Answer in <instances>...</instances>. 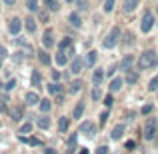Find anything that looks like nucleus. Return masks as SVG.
I'll list each match as a JSON object with an SVG mask.
<instances>
[{
    "label": "nucleus",
    "mask_w": 158,
    "mask_h": 154,
    "mask_svg": "<svg viewBox=\"0 0 158 154\" xmlns=\"http://www.w3.org/2000/svg\"><path fill=\"white\" fill-rule=\"evenodd\" d=\"M68 128H70V118H68V116H60V120H58V130L64 134Z\"/></svg>",
    "instance_id": "412c9836"
},
{
    "label": "nucleus",
    "mask_w": 158,
    "mask_h": 154,
    "mask_svg": "<svg viewBox=\"0 0 158 154\" xmlns=\"http://www.w3.org/2000/svg\"><path fill=\"white\" fill-rule=\"evenodd\" d=\"M2 88H4V84H2V82H0V90H2Z\"/></svg>",
    "instance_id": "4d7b16f0"
},
{
    "label": "nucleus",
    "mask_w": 158,
    "mask_h": 154,
    "mask_svg": "<svg viewBox=\"0 0 158 154\" xmlns=\"http://www.w3.org/2000/svg\"><path fill=\"white\" fill-rule=\"evenodd\" d=\"M44 154H56V152H54V148H46V150H44Z\"/></svg>",
    "instance_id": "5fc2aeb1"
},
{
    "label": "nucleus",
    "mask_w": 158,
    "mask_h": 154,
    "mask_svg": "<svg viewBox=\"0 0 158 154\" xmlns=\"http://www.w3.org/2000/svg\"><path fill=\"white\" fill-rule=\"evenodd\" d=\"M116 70H118V64H112L110 68H106V74L112 78V76H114V72H116Z\"/></svg>",
    "instance_id": "79ce46f5"
},
{
    "label": "nucleus",
    "mask_w": 158,
    "mask_h": 154,
    "mask_svg": "<svg viewBox=\"0 0 158 154\" xmlns=\"http://www.w3.org/2000/svg\"><path fill=\"white\" fill-rule=\"evenodd\" d=\"M26 8L30 12H38L40 6H38V0H26Z\"/></svg>",
    "instance_id": "2f4dec72"
},
{
    "label": "nucleus",
    "mask_w": 158,
    "mask_h": 154,
    "mask_svg": "<svg viewBox=\"0 0 158 154\" xmlns=\"http://www.w3.org/2000/svg\"><path fill=\"white\" fill-rule=\"evenodd\" d=\"M90 96H92V100H94V102L102 100V90H100V86H94L92 92H90Z\"/></svg>",
    "instance_id": "7c9ffc66"
},
{
    "label": "nucleus",
    "mask_w": 158,
    "mask_h": 154,
    "mask_svg": "<svg viewBox=\"0 0 158 154\" xmlns=\"http://www.w3.org/2000/svg\"><path fill=\"white\" fill-rule=\"evenodd\" d=\"M80 90H82V80H72L70 82V88H68L70 94H78Z\"/></svg>",
    "instance_id": "c85d7f7f"
},
{
    "label": "nucleus",
    "mask_w": 158,
    "mask_h": 154,
    "mask_svg": "<svg viewBox=\"0 0 158 154\" xmlns=\"http://www.w3.org/2000/svg\"><path fill=\"white\" fill-rule=\"evenodd\" d=\"M156 130H158V120L156 118H148L146 122H144V128H142V136L144 140H154L156 138Z\"/></svg>",
    "instance_id": "f03ea898"
},
{
    "label": "nucleus",
    "mask_w": 158,
    "mask_h": 154,
    "mask_svg": "<svg viewBox=\"0 0 158 154\" xmlns=\"http://www.w3.org/2000/svg\"><path fill=\"white\" fill-rule=\"evenodd\" d=\"M30 130H32V122H26V124H22V126H20L18 134H28Z\"/></svg>",
    "instance_id": "c9c22d12"
},
{
    "label": "nucleus",
    "mask_w": 158,
    "mask_h": 154,
    "mask_svg": "<svg viewBox=\"0 0 158 154\" xmlns=\"http://www.w3.org/2000/svg\"><path fill=\"white\" fill-rule=\"evenodd\" d=\"M124 44H126V46L128 44H130V46L134 44V34H132V32H126V34H124Z\"/></svg>",
    "instance_id": "4c0bfd02"
},
{
    "label": "nucleus",
    "mask_w": 158,
    "mask_h": 154,
    "mask_svg": "<svg viewBox=\"0 0 158 154\" xmlns=\"http://www.w3.org/2000/svg\"><path fill=\"white\" fill-rule=\"evenodd\" d=\"M78 154H88V148H78Z\"/></svg>",
    "instance_id": "864d4df0"
},
{
    "label": "nucleus",
    "mask_w": 158,
    "mask_h": 154,
    "mask_svg": "<svg viewBox=\"0 0 158 154\" xmlns=\"http://www.w3.org/2000/svg\"><path fill=\"white\" fill-rule=\"evenodd\" d=\"M104 74H106V70L96 68V70L92 72V84H94V86H100L102 80H104Z\"/></svg>",
    "instance_id": "1a4fd4ad"
},
{
    "label": "nucleus",
    "mask_w": 158,
    "mask_h": 154,
    "mask_svg": "<svg viewBox=\"0 0 158 154\" xmlns=\"http://www.w3.org/2000/svg\"><path fill=\"white\" fill-rule=\"evenodd\" d=\"M84 66H86V62L82 60L80 56H74V58H72V62H70V72H72V74H80Z\"/></svg>",
    "instance_id": "423d86ee"
},
{
    "label": "nucleus",
    "mask_w": 158,
    "mask_h": 154,
    "mask_svg": "<svg viewBox=\"0 0 158 154\" xmlns=\"http://www.w3.org/2000/svg\"><path fill=\"white\" fill-rule=\"evenodd\" d=\"M158 66V52L156 50H146L140 54L138 58V68L140 70H150Z\"/></svg>",
    "instance_id": "f257e3e1"
},
{
    "label": "nucleus",
    "mask_w": 158,
    "mask_h": 154,
    "mask_svg": "<svg viewBox=\"0 0 158 154\" xmlns=\"http://www.w3.org/2000/svg\"><path fill=\"white\" fill-rule=\"evenodd\" d=\"M44 6H46V10H50V12L60 10V2H58V0H44Z\"/></svg>",
    "instance_id": "393cba45"
},
{
    "label": "nucleus",
    "mask_w": 158,
    "mask_h": 154,
    "mask_svg": "<svg viewBox=\"0 0 158 154\" xmlns=\"http://www.w3.org/2000/svg\"><path fill=\"white\" fill-rule=\"evenodd\" d=\"M8 30H10V34L12 36H18L20 34V30H22V20L20 18H10V22H8Z\"/></svg>",
    "instance_id": "39448f33"
},
{
    "label": "nucleus",
    "mask_w": 158,
    "mask_h": 154,
    "mask_svg": "<svg viewBox=\"0 0 158 154\" xmlns=\"http://www.w3.org/2000/svg\"><path fill=\"white\" fill-rule=\"evenodd\" d=\"M82 114H84V102H78L76 106H74V112H72V118L80 120V118H82Z\"/></svg>",
    "instance_id": "cd10ccee"
},
{
    "label": "nucleus",
    "mask_w": 158,
    "mask_h": 154,
    "mask_svg": "<svg viewBox=\"0 0 158 154\" xmlns=\"http://www.w3.org/2000/svg\"><path fill=\"white\" fill-rule=\"evenodd\" d=\"M106 120H108V110H104L100 114V124H106Z\"/></svg>",
    "instance_id": "a18cd8bd"
},
{
    "label": "nucleus",
    "mask_w": 158,
    "mask_h": 154,
    "mask_svg": "<svg viewBox=\"0 0 158 154\" xmlns=\"http://www.w3.org/2000/svg\"><path fill=\"white\" fill-rule=\"evenodd\" d=\"M4 4H6V6H14L16 0H4Z\"/></svg>",
    "instance_id": "3c124183"
},
{
    "label": "nucleus",
    "mask_w": 158,
    "mask_h": 154,
    "mask_svg": "<svg viewBox=\"0 0 158 154\" xmlns=\"http://www.w3.org/2000/svg\"><path fill=\"white\" fill-rule=\"evenodd\" d=\"M74 150H76V134H72L68 138V154H72Z\"/></svg>",
    "instance_id": "72a5a7b5"
},
{
    "label": "nucleus",
    "mask_w": 158,
    "mask_h": 154,
    "mask_svg": "<svg viewBox=\"0 0 158 154\" xmlns=\"http://www.w3.org/2000/svg\"><path fill=\"white\" fill-rule=\"evenodd\" d=\"M122 84H124L122 78H112L110 80V92H118V90L122 88Z\"/></svg>",
    "instance_id": "bb28decb"
},
{
    "label": "nucleus",
    "mask_w": 158,
    "mask_h": 154,
    "mask_svg": "<svg viewBox=\"0 0 158 154\" xmlns=\"http://www.w3.org/2000/svg\"><path fill=\"white\" fill-rule=\"evenodd\" d=\"M24 26H26V30L30 32V34H34V32H36V28H38V24H36V20L32 18V16H28V18L24 20Z\"/></svg>",
    "instance_id": "4be33fe9"
},
{
    "label": "nucleus",
    "mask_w": 158,
    "mask_h": 154,
    "mask_svg": "<svg viewBox=\"0 0 158 154\" xmlns=\"http://www.w3.org/2000/svg\"><path fill=\"white\" fill-rule=\"evenodd\" d=\"M24 102L28 104V106H36V104L40 102V96L36 92H26V96H24Z\"/></svg>",
    "instance_id": "dca6fc26"
},
{
    "label": "nucleus",
    "mask_w": 158,
    "mask_h": 154,
    "mask_svg": "<svg viewBox=\"0 0 158 154\" xmlns=\"http://www.w3.org/2000/svg\"><path fill=\"white\" fill-rule=\"evenodd\" d=\"M68 22L72 24L74 28H80V26H82V16H80V12H70Z\"/></svg>",
    "instance_id": "4468645a"
},
{
    "label": "nucleus",
    "mask_w": 158,
    "mask_h": 154,
    "mask_svg": "<svg viewBox=\"0 0 158 154\" xmlns=\"http://www.w3.org/2000/svg\"><path fill=\"white\" fill-rule=\"evenodd\" d=\"M96 60H98V52L96 50H92V52H88V54H86V66H88V68H92V66L94 64H96Z\"/></svg>",
    "instance_id": "5701e85b"
},
{
    "label": "nucleus",
    "mask_w": 158,
    "mask_h": 154,
    "mask_svg": "<svg viewBox=\"0 0 158 154\" xmlns=\"http://www.w3.org/2000/svg\"><path fill=\"white\" fill-rule=\"evenodd\" d=\"M138 4H140V0H124V12H134L136 8H138Z\"/></svg>",
    "instance_id": "aec40b11"
},
{
    "label": "nucleus",
    "mask_w": 158,
    "mask_h": 154,
    "mask_svg": "<svg viewBox=\"0 0 158 154\" xmlns=\"http://www.w3.org/2000/svg\"><path fill=\"white\" fill-rule=\"evenodd\" d=\"M0 58H2V60L6 58V48H4V46H0Z\"/></svg>",
    "instance_id": "09e8293b"
},
{
    "label": "nucleus",
    "mask_w": 158,
    "mask_h": 154,
    "mask_svg": "<svg viewBox=\"0 0 158 154\" xmlns=\"http://www.w3.org/2000/svg\"><path fill=\"white\" fill-rule=\"evenodd\" d=\"M76 4H78V12H86L88 10V2H86V0H76Z\"/></svg>",
    "instance_id": "e433bc0d"
},
{
    "label": "nucleus",
    "mask_w": 158,
    "mask_h": 154,
    "mask_svg": "<svg viewBox=\"0 0 158 154\" xmlns=\"http://www.w3.org/2000/svg\"><path fill=\"white\" fill-rule=\"evenodd\" d=\"M38 16L40 20H48V12H38Z\"/></svg>",
    "instance_id": "8fccbe9b"
},
{
    "label": "nucleus",
    "mask_w": 158,
    "mask_h": 154,
    "mask_svg": "<svg viewBox=\"0 0 158 154\" xmlns=\"http://www.w3.org/2000/svg\"><path fill=\"white\" fill-rule=\"evenodd\" d=\"M112 104H114V96H112V92H110L108 96H104V106L106 108H112Z\"/></svg>",
    "instance_id": "a19ab883"
},
{
    "label": "nucleus",
    "mask_w": 158,
    "mask_h": 154,
    "mask_svg": "<svg viewBox=\"0 0 158 154\" xmlns=\"http://www.w3.org/2000/svg\"><path fill=\"white\" fill-rule=\"evenodd\" d=\"M52 78H54V80H58V78H60V72H58V70H54V72H52Z\"/></svg>",
    "instance_id": "603ef678"
},
{
    "label": "nucleus",
    "mask_w": 158,
    "mask_h": 154,
    "mask_svg": "<svg viewBox=\"0 0 158 154\" xmlns=\"http://www.w3.org/2000/svg\"><path fill=\"white\" fill-rule=\"evenodd\" d=\"M80 132L82 134H86V136H92V132H94V122H82L80 124Z\"/></svg>",
    "instance_id": "6ab92c4d"
},
{
    "label": "nucleus",
    "mask_w": 158,
    "mask_h": 154,
    "mask_svg": "<svg viewBox=\"0 0 158 154\" xmlns=\"http://www.w3.org/2000/svg\"><path fill=\"white\" fill-rule=\"evenodd\" d=\"M0 68H2V58H0Z\"/></svg>",
    "instance_id": "13d9d810"
},
{
    "label": "nucleus",
    "mask_w": 158,
    "mask_h": 154,
    "mask_svg": "<svg viewBox=\"0 0 158 154\" xmlns=\"http://www.w3.org/2000/svg\"><path fill=\"white\" fill-rule=\"evenodd\" d=\"M36 54H38V60H40V64H44V66H50L52 58H50V54L46 52V48H44V50H38Z\"/></svg>",
    "instance_id": "a211bd4d"
},
{
    "label": "nucleus",
    "mask_w": 158,
    "mask_h": 154,
    "mask_svg": "<svg viewBox=\"0 0 158 154\" xmlns=\"http://www.w3.org/2000/svg\"><path fill=\"white\" fill-rule=\"evenodd\" d=\"M124 148H126V150H134V148H136V142H134V140H128V142L124 144Z\"/></svg>",
    "instance_id": "37998d69"
},
{
    "label": "nucleus",
    "mask_w": 158,
    "mask_h": 154,
    "mask_svg": "<svg viewBox=\"0 0 158 154\" xmlns=\"http://www.w3.org/2000/svg\"><path fill=\"white\" fill-rule=\"evenodd\" d=\"M30 84L34 86V88H42V76H40L38 70H32V74H30Z\"/></svg>",
    "instance_id": "f8f14e48"
},
{
    "label": "nucleus",
    "mask_w": 158,
    "mask_h": 154,
    "mask_svg": "<svg viewBox=\"0 0 158 154\" xmlns=\"http://www.w3.org/2000/svg\"><path fill=\"white\" fill-rule=\"evenodd\" d=\"M96 154H108V146H100V148H96Z\"/></svg>",
    "instance_id": "de8ad7c7"
},
{
    "label": "nucleus",
    "mask_w": 158,
    "mask_h": 154,
    "mask_svg": "<svg viewBox=\"0 0 158 154\" xmlns=\"http://www.w3.org/2000/svg\"><path fill=\"white\" fill-rule=\"evenodd\" d=\"M120 36H122L120 28H118V26H114V28H112V30L106 34V38L102 40V46H104V48H114L116 44L120 42Z\"/></svg>",
    "instance_id": "7ed1b4c3"
},
{
    "label": "nucleus",
    "mask_w": 158,
    "mask_h": 154,
    "mask_svg": "<svg viewBox=\"0 0 158 154\" xmlns=\"http://www.w3.org/2000/svg\"><path fill=\"white\" fill-rule=\"evenodd\" d=\"M152 110H154V106H152V104H146V106H142V108H140V114H142V116H148Z\"/></svg>",
    "instance_id": "58836bf2"
},
{
    "label": "nucleus",
    "mask_w": 158,
    "mask_h": 154,
    "mask_svg": "<svg viewBox=\"0 0 158 154\" xmlns=\"http://www.w3.org/2000/svg\"><path fill=\"white\" fill-rule=\"evenodd\" d=\"M20 140L26 142V144H30V146H40V144H42L38 138H26V136H20Z\"/></svg>",
    "instance_id": "473e14b6"
},
{
    "label": "nucleus",
    "mask_w": 158,
    "mask_h": 154,
    "mask_svg": "<svg viewBox=\"0 0 158 154\" xmlns=\"http://www.w3.org/2000/svg\"><path fill=\"white\" fill-rule=\"evenodd\" d=\"M64 2H68V4H72V2H76V0H64Z\"/></svg>",
    "instance_id": "6e6d98bb"
},
{
    "label": "nucleus",
    "mask_w": 158,
    "mask_h": 154,
    "mask_svg": "<svg viewBox=\"0 0 158 154\" xmlns=\"http://www.w3.org/2000/svg\"><path fill=\"white\" fill-rule=\"evenodd\" d=\"M152 28H154V16H152V12H144L142 20H140V30L144 34H148Z\"/></svg>",
    "instance_id": "20e7f679"
},
{
    "label": "nucleus",
    "mask_w": 158,
    "mask_h": 154,
    "mask_svg": "<svg viewBox=\"0 0 158 154\" xmlns=\"http://www.w3.org/2000/svg\"><path fill=\"white\" fill-rule=\"evenodd\" d=\"M54 44H56V42H54V32H52V30H46V32L42 34V46L50 50Z\"/></svg>",
    "instance_id": "0eeeda50"
},
{
    "label": "nucleus",
    "mask_w": 158,
    "mask_h": 154,
    "mask_svg": "<svg viewBox=\"0 0 158 154\" xmlns=\"http://www.w3.org/2000/svg\"><path fill=\"white\" fill-rule=\"evenodd\" d=\"M72 46H74L72 38H70V36H64V38L60 40V44H58V50H60V52H68Z\"/></svg>",
    "instance_id": "9d476101"
},
{
    "label": "nucleus",
    "mask_w": 158,
    "mask_h": 154,
    "mask_svg": "<svg viewBox=\"0 0 158 154\" xmlns=\"http://www.w3.org/2000/svg\"><path fill=\"white\" fill-rule=\"evenodd\" d=\"M132 64H134V56H132V54H126V56L120 60L118 68H120V70H130V68H132Z\"/></svg>",
    "instance_id": "6e6552de"
},
{
    "label": "nucleus",
    "mask_w": 158,
    "mask_h": 154,
    "mask_svg": "<svg viewBox=\"0 0 158 154\" xmlns=\"http://www.w3.org/2000/svg\"><path fill=\"white\" fill-rule=\"evenodd\" d=\"M14 86H16V80H14V78H12V80H8V84L4 86V90H12V88H14Z\"/></svg>",
    "instance_id": "c03bdc74"
},
{
    "label": "nucleus",
    "mask_w": 158,
    "mask_h": 154,
    "mask_svg": "<svg viewBox=\"0 0 158 154\" xmlns=\"http://www.w3.org/2000/svg\"><path fill=\"white\" fill-rule=\"evenodd\" d=\"M38 108H40V112H42V114H48V112H50V108H52V102L48 100V98H42V100L38 102Z\"/></svg>",
    "instance_id": "b1692460"
},
{
    "label": "nucleus",
    "mask_w": 158,
    "mask_h": 154,
    "mask_svg": "<svg viewBox=\"0 0 158 154\" xmlns=\"http://www.w3.org/2000/svg\"><path fill=\"white\" fill-rule=\"evenodd\" d=\"M12 118H14L16 122H18V120L22 118V108H20V106H18V108H14V110H12Z\"/></svg>",
    "instance_id": "ea45409f"
},
{
    "label": "nucleus",
    "mask_w": 158,
    "mask_h": 154,
    "mask_svg": "<svg viewBox=\"0 0 158 154\" xmlns=\"http://www.w3.org/2000/svg\"><path fill=\"white\" fill-rule=\"evenodd\" d=\"M124 130H126V124H116L114 130H112V134H110V138L112 140H120L122 134H124Z\"/></svg>",
    "instance_id": "ddd939ff"
},
{
    "label": "nucleus",
    "mask_w": 158,
    "mask_h": 154,
    "mask_svg": "<svg viewBox=\"0 0 158 154\" xmlns=\"http://www.w3.org/2000/svg\"><path fill=\"white\" fill-rule=\"evenodd\" d=\"M0 112H8V106H6V100H0Z\"/></svg>",
    "instance_id": "49530a36"
},
{
    "label": "nucleus",
    "mask_w": 158,
    "mask_h": 154,
    "mask_svg": "<svg viewBox=\"0 0 158 154\" xmlns=\"http://www.w3.org/2000/svg\"><path fill=\"white\" fill-rule=\"evenodd\" d=\"M114 4H116V0H104V4H102V12H104V14H110V12L114 10Z\"/></svg>",
    "instance_id": "c756f323"
},
{
    "label": "nucleus",
    "mask_w": 158,
    "mask_h": 154,
    "mask_svg": "<svg viewBox=\"0 0 158 154\" xmlns=\"http://www.w3.org/2000/svg\"><path fill=\"white\" fill-rule=\"evenodd\" d=\"M124 80L128 82V86H132V84H136V82H138V72H136V70H126V76H124Z\"/></svg>",
    "instance_id": "f3484780"
},
{
    "label": "nucleus",
    "mask_w": 158,
    "mask_h": 154,
    "mask_svg": "<svg viewBox=\"0 0 158 154\" xmlns=\"http://www.w3.org/2000/svg\"><path fill=\"white\" fill-rule=\"evenodd\" d=\"M68 60H70L68 54L58 50V54H56V64H58V66H66V64H68Z\"/></svg>",
    "instance_id": "a878e982"
},
{
    "label": "nucleus",
    "mask_w": 158,
    "mask_h": 154,
    "mask_svg": "<svg viewBox=\"0 0 158 154\" xmlns=\"http://www.w3.org/2000/svg\"><path fill=\"white\" fill-rule=\"evenodd\" d=\"M46 88H48V94H52V96H58V94H62L64 86H62L60 82H50V84H48Z\"/></svg>",
    "instance_id": "9b49d317"
},
{
    "label": "nucleus",
    "mask_w": 158,
    "mask_h": 154,
    "mask_svg": "<svg viewBox=\"0 0 158 154\" xmlns=\"http://www.w3.org/2000/svg\"><path fill=\"white\" fill-rule=\"evenodd\" d=\"M156 10H158V6H156Z\"/></svg>",
    "instance_id": "bf43d9fd"
},
{
    "label": "nucleus",
    "mask_w": 158,
    "mask_h": 154,
    "mask_svg": "<svg viewBox=\"0 0 158 154\" xmlns=\"http://www.w3.org/2000/svg\"><path fill=\"white\" fill-rule=\"evenodd\" d=\"M148 90H150V92H156L158 90V76H154L150 82H148Z\"/></svg>",
    "instance_id": "f704fd0d"
},
{
    "label": "nucleus",
    "mask_w": 158,
    "mask_h": 154,
    "mask_svg": "<svg viewBox=\"0 0 158 154\" xmlns=\"http://www.w3.org/2000/svg\"><path fill=\"white\" fill-rule=\"evenodd\" d=\"M36 126L42 128V130H48V128H50V118H48L46 114H40L38 118H36Z\"/></svg>",
    "instance_id": "2eb2a0df"
}]
</instances>
